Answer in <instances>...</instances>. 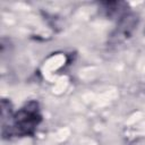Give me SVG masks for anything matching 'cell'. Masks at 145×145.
Here are the masks:
<instances>
[{
	"label": "cell",
	"instance_id": "obj_2",
	"mask_svg": "<svg viewBox=\"0 0 145 145\" xmlns=\"http://www.w3.org/2000/svg\"><path fill=\"white\" fill-rule=\"evenodd\" d=\"M137 24H138L137 15H135L134 12H125L121 16L116 29L110 35V42L113 44H117L125 41L136 29Z\"/></svg>",
	"mask_w": 145,
	"mask_h": 145
},
{
	"label": "cell",
	"instance_id": "obj_1",
	"mask_svg": "<svg viewBox=\"0 0 145 145\" xmlns=\"http://www.w3.org/2000/svg\"><path fill=\"white\" fill-rule=\"evenodd\" d=\"M1 108L3 138L32 136L42 121V114L36 101H29L16 113H12L10 103L6 100H2Z\"/></svg>",
	"mask_w": 145,
	"mask_h": 145
}]
</instances>
